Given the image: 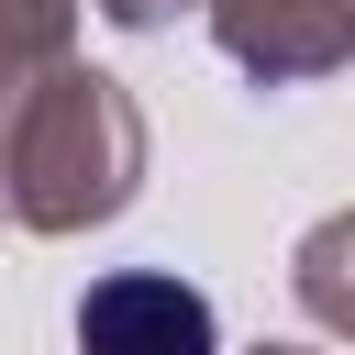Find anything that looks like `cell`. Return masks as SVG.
<instances>
[{
	"instance_id": "6da1fadb",
	"label": "cell",
	"mask_w": 355,
	"mask_h": 355,
	"mask_svg": "<svg viewBox=\"0 0 355 355\" xmlns=\"http://www.w3.org/2000/svg\"><path fill=\"white\" fill-rule=\"evenodd\" d=\"M78 333H89V355H211V311L178 277H111V288H89Z\"/></svg>"
}]
</instances>
